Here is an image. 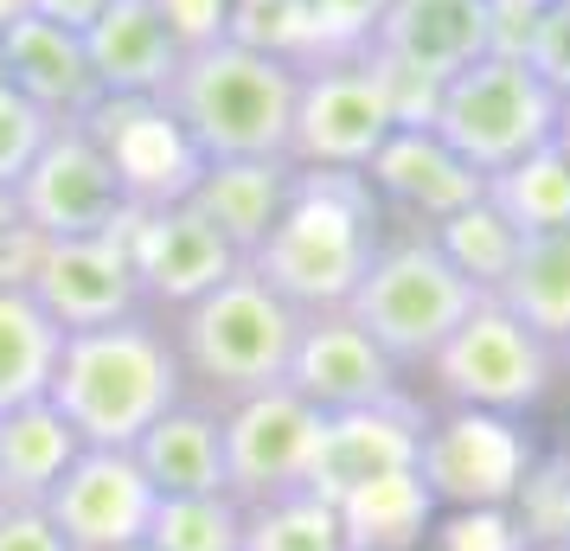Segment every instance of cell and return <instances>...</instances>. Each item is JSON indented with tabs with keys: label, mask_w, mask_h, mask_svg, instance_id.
<instances>
[{
	"label": "cell",
	"mask_w": 570,
	"mask_h": 551,
	"mask_svg": "<svg viewBox=\"0 0 570 551\" xmlns=\"http://www.w3.org/2000/svg\"><path fill=\"white\" fill-rule=\"evenodd\" d=\"M186 392L180 353L167 334V315L141 308L109 327H71L58 346L46 404L71 423L83 449H135L141 430L167 417Z\"/></svg>",
	"instance_id": "cell-1"
},
{
	"label": "cell",
	"mask_w": 570,
	"mask_h": 551,
	"mask_svg": "<svg viewBox=\"0 0 570 551\" xmlns=\"http://www.w3.org/2000/svg\"><path fill=\"white\" fill-rule=\"evenodd\" d=\"M13 218H20V211H13V193H0V232H7Z\"/></svg>",
	"instance_id": "cell-39"
},
{
	"label": "cell",
	"mask_w": 570,
	"mask_h": 551,
	"mask_svg": "<svg viewBox=\"0 0 570 551\" xmlns=\"http://www.w3.org/2000/svg\"><path fill=\"white\" fill-rule=\"evenodd\" d=\"M283 385L321 417H346V411H365V404H385L404 392V366L346 308H321V315H302Z\"/></svg>",
	"instance_id": "cell-14"
},
{
	"label": "cell",
	"mask_w": 570,
	"mask_h": 551,
	"mask_svg": "<svg viewBox=\"0 0 570 551\" xmlns=\"http://www.w3.org/2000/svg\"><path fill=\"white\" fill-rule=\"evenodd\" d=\"M167 32L180 39V52H199V46H218L237 32V0H155Z\"/></svg>",
	"instance_id": "cell-35"
},
{
	"label": "cell",
	"mask_w": 570,
	"mask_h": 551,
	"mask_svg": "<svg viewBox=\"0 0 570 551\" xmlns=\"http://www.w3.org/2000/svg\"><path fill=\"white\" fill-rule=\"evenodd\" d=\"M423 372L436 378V392L455 411L532 417L544 397H551V385H558V346L539 341L507 302L481 295L462 315V327L436 346V360Z\"/></svg>",
	"instance_id": "cell-8"
},
{
	"label": "cell",
	"mask_w": 570,
	"mask_h": 551,
	"mask_svg": "<svg viewBox=\"0 0 570 551\" xmlns=\"http://www.w3.org/2000/svg\"><path fill=\"white\" fill-rule=\"evenodd\" d=\"M379 237H385V211L360 174H302L276 232L263 237L244 269H257L288 308L321 315V308H346Z\"/></svg>",
	"instance_id": "cell-3"
},
{
	"label": "cell",
	"mask_w": 570,
	"mask_h": 551,
	"mask_svg": "<svg viewBox=\"0 0 570 551\" xmlns=\"http://www.w3.org/2000/svg\"><path fill=\"white\" fill-rule=\"evenodd\" d=\"M116 551H148V545H116Z\"/></svg>",
	"instance_id": "cell-41"
},
{
	"label": "cell",
	"mask_w": 570,
	"mask_h": 551,
	"mask_svg": "<svg viewBox=\"0 0 570 551\" xmlns=\"http://www.w3.org/2000/svg\"><path fill=\"white\" fill-rule=\"evenodd\" d=\"M493 46H500L493 0H391L365 52L385 65V78L423 116L430 90L442 78H455L462 65H474L481 52H493Z\"/></svg>",
	"instance_id": "cell-11"
},
{
	"label": "cell",
	"mask_w": 570,
	"mask_h": 551,
	"mask_svg": "<svg viewBox=\"0 0 570 551\" xmlns=\"http://www.w3.org/2000/svg\"><path fill=\"white\" fill-rule=\"evenodd\" d=\"M46 135H52V122H46L27 97H13V90L0 83V193H13V186L27 180V167L39 160Z\"/></svg>",
	"instance_id": "cell-34"
},
{
	"label": "cell",
	"mask_w": 570,
	"mask_h": 551,
	"mask_svg": "<svg viewBox=\"0 0 570 551\" xmlns=\"http://www.w3.org/2000/svg\"><path fill=\"white\" fill-rule=\"evenodd\" d=\"M295 180H302V167L283 160V155L276 160H199L180 199L199 211L206 225H218V237L250 263L257 244L276 232V218H283Z\"/></svg>",
	"instance_id": "cell-21"
},
{
	"label": "cell",
	"mask_w": 570,
	"mask_h": 551,
	"mask_svg": "<svg viewBox=\"0 0 570 551\" xmlns=\"http://www.w3.org/2000/svg\"><path fill=\"white\" fill-rule=\"evenodd\" d=\"M27 295L71 334V327H109L122 315H141V276L129 257V225L109 237H46L32 263Z\"/></svg>",
	"instance_id": "cell-15"
},
{
	"label": "cell",
	"mask_w": 570,
	"mask_h": 551,
	"mask_svg": "<svg viewBox=\"0 0 570 551\" xmlns=\"http://www.w3.org/2000/svg\"><path fill=\"white\" fill-rule=\"evenodd\" d=\"M430 237H436V250H442L449 263H455V269H462V276H468V283H474L481 295L500 289V276L513 269L519 244H525V237H519L513 225H507V211L493 206L488 193H481L474 206H462L455 218H442V225H436Z\"/></svg>",
	"instance_id": "cell-29"
},
{
	"label": "cell",
	"mask_w": 570,
	"mask_h": 551,
	"mask_svg": "<svg viewBox=\"0 0 570 551\" xmlns=\"http://www.w3.org/2000/svg\"><path fill=\"white\" fill-rule=\"evenodd\" d=\"M346 532H353V551H423L430 545V525H436V500L430 488L411 474H385L360 494L334 500Z\"/></svg>",
	"instance_id": "cell-26"
},
{
	"label": "cell",
	"mask_w": 570,
	"mask_h": 551,
	"mask_svg": "<svg viewBox=\"0 0 570 551\" xmlns=\"http://www.w3.org/2000/svg\"><path fill=\"white\" fill-rule=\"evenodd\" d=\"M225 417V488L232 500L257 506V500L295 494L314 474V449H321V411L302 404L288 385L250 392L237 404H218Z\"/></svg>",
	"instance_id": "cell-12"
},
{
	"label": "cell",
	"mask_w": 570,
	"mask_h": 551,
	"mask_svg": "<svg viewBox=\"0 0 570 551\" xmlns=\"http://www.w3.org/2000/svg\"><path fill=\"white\" fill-rule=\"evenodd\" d=\"M20 13H27V0H0V32L13 27V20H20Z\"/></svg>",
	"instance_id": "cell-38"
},
{
	"label": "cell",
	"mask_w": 570,
	"mask_h": 551,
	"mask_svg": "<svg viewBox=\"0 0 570 551\" xmlns=\"http://www.w3.org/2000/svg\"><path fill=\"white\" fill-rule=\"evenodd\" d=\"M488 199L507 211V225L519 237L539 232H570V141H544L525 160H513L507 174L488 180Z\"/></svg>",
	"instance_id": "cell-27"
},
{
	"label": "cell",
	"mask_w": 570,
	"mask_h": 551,
	"mask_svg": "<svg viewBox=\"0 0 570 551\" xmlns=\"http://www.w3.org/2000/svg\"><path fill=\"white\" fill-rule=\"evenodd\" d=\"M558 372H570V341H564V346H558Z\"/></svg>",
	"instance_id": "cell-40"
},
{
	"label": "cell",
	"mask_w": 570,
	"mask_h": 551,
	"mask_svg": "<svg viewBox=\"0 0 570 551\" xmlns=\"http://www.w3.org/2000/svg\"><path fill=\"white\" fill-rule=\"evenodd\" d=\"M135 469L148 474L155 500L174 494H232L225 488V417L206 397H180L167 417L141 430V443L129 449Z\"/></svg>",
	"instance_id": "cell-22"
},
{
	"label": "cell",
	"mask_w": 570,
	"mask_h": 551,
	"mask_svg": "<svg viewBox=\"0 0 570 551\" xmlns=\"http://www.w3.org/2000/svg\"><path fill=\"white\" fill-rule=\"evenodd\" d=\"M39 506L71 551H116L141 545L148 513H155V488L135 469L129 449H78Z\"/></svg>",
	"instance_id": "cell-16"
},
{
	"label": "cell",
	"mask_w": 570,
	"mask_h": 551,
	"mask_svg": "<svg viewBox=\"0 0 570 551\" xmlns=\"http://www.w3.org/2000/svg\"><path fill=\"white\" fill-rule=\"evenodd\" d=\"M129 257H135V276H141V302H148L155 315H180L186 302L212 295L225 276L244 269V257L218 237V225H206L186 199L135 206Z\"/></svg>",
	"instance_id": "cell-13"
},
{
	"label": "cell",
	"mask_w": 570,
	"mask_h": 551,
	"mask_svg": "<svg viewBox=\"0 0 570 551\" xmlns=\"http://www.w3.org/2000/svg\"><path fill=\"white\" fill-rule=\"evenodd\" d=\"M493 302H507L539 341H570V232H539L519 244L513 269L500 276Z\"/></svg>",
	"instance_id": "cell-24"
},
{
	"label": "cell",
	"mask_w": 570,
	"mask_h": 551,
	"mask_svg": "<svg viewBox=\"0 0 570 551\" xmlns=\"http://www.w3.org/2000/svg\"><path fill=\"white\" fill-rule=\"evenodd\" d=\"M244 551H353L340 506L314 488L244 506Z\"/></svg>",
	"instance_id": "cell-28"
},
{
	"label": "cell",
	"mask_w": 570,
	"mask_h": 551,
	"mask_svg": "<svg viewBox=\"0 0 570 551\" xmlns=\"http://www.w3.org/2000/svg\"><path fill=\"white\" fill-rule=\"evenodd\" d=\"M58 346H65V327L27 289L0 283V417L32 404V397H46Z\"/></svg>",
	"instance_id": "cell-25"
},
{
	"label": "cell",
	"mask_w": 570,
	"mask_h": 551,
	"mask_svg": "<svg viewBox=\"0 0 570 551\" xmlns=\"http://www.w3.org/2000/svg\"><path fill=\"white\" fill-rule=\"evenodd\" d=\"M519 58H525V65L558 90V104L570 109V0H532L525 32H519Z\"/></svg>",
	"instance_id": "cell-33"
},
{
	"label": "cell",
	"mask_w": 570,
	"mask_h": 551,
	"mask_svg": "<svg viewBox=\"0 0 570 551\" xmlns=\"http://www.w3.org/2000/svg\"><path fill=\"white\" fill-rule=\"evenodd\" d=\"M0 83L13 97H27L52 129L65 122H90L97 109L109 104L97 71H90V52H83V32H65L39 13H20L13 27L0 32Z\"/></svg>",
	"instance_id": "cell-19"
},
{
	"label": "cell",
	"mask_w": 570,
	"mask_h": 551,
	"mask_svg": "<svg viewBox=\"0 0 570 551\" xmlns=\"http://www.w3.org/2000/svg\"><path fill=\"white\" fill-rule=\"evenodd\" d=\"M544 551H570V539H564V545H544Z\"/></svg>",
	"instance_id": "cell-42"
},
{
	"label": "cell",
	"mask_w": 570,
	"mask_h": 551,
	"mask_svg": "<svg viewBox=\"0 0 570 551\" xmlns=\"http://www.w3.org/2000/svg\"><path fill=\"white\" fill-rule=\"evenodd\" d=\"M397 122H416V104L385 78V65L372 52L308 58L295 129H288V160L302 174H365Z\"/></svg>",
	"instance_id": "cell-7"
},
{
	"label": "cell",
	"mask_w": 570,
	"mask_h": 551,
	"mask_svg": "<svg viewBox=\"0 0 570 551\" xmlns=\"http://www.w3.org/2000/svg\"><path fill=\"white\" fill-rule=\"evenodd\" d=\"M474 302H481V289L442 257L430 232H385L372 263H365V276L346 295V315L404 372H423Z\"/></svg>",
	"instance_id": "cell-6"
},
{
	"label": "cell",
	"mask_w": 570,
	"mask_h": 551,
	"mask_svg": "<svg viewBox=\"0 0 570 551\" xmlns=\"http://www.w3.org/2000/svg\"><path fill=\"white\" fill-rule=\"evenodd\" d=\"M295 97L302 58L232 32L180 58L174 83L160 90V116L174 122L193 160H288Z\"/></svg>",
	"instance_id": "cell-2"
},
{
	"label": "cell",
	"mask_w": 570,
	"mask_h": 551,
	"mask_svg": "<svg viewBox=\"0 0 570 551\" xmlns=\"http://www.w3.org/2000/svg\"><path fill=\"white\" fill-rule=\"evenodd\" d=\"M78 449L83 443L71 436V423L58 417L46 397L7 411L0 417V506H39Z\"/></svg>",
	"instance_id": "cell-23"
},
{
	"label": "cell",
	"mask_w": 570,
	"mask_h": 551,
	"mask_svg": "<svg viewBox=\"0 0 570 551\" xmlns=\"http://www.w3.org/2000/svg\"><path fill=\"white\" fill-rule=\"evenodd\" d=\"M423 551H532L513 506H468V513H436Z\"/></svg>",
	"instance_id": "cell-32"
},
{
	"label": "cell",
	"mask_w": 570,
	"mask_h": 551,
	"mask_svg": "<svg viewBox=\"0 0 570 551\" xmlns=\"http://www.w3.org/2000/svg\"><path fill=\"white\" fill-rule=\"evenodd\" d=\"M141 545L148 551H244V500L232 494L155 500Z\"/></svg>",
	"instance_id": "cell-30"
},
{
	"label": "cell",
	"mask_w": 570,
	"mask_h": 551,
	"mask_svg": "<svg viewBox=\"0 0 570 551\" xmlns=\"http://www.w3.org/2000/svg\"><path fill=\"white\" fill-rule=\"evenodd\" d=\"M391 0H295V20H302V65L308 58H346L365 52L372 32L385 20Z\"/></svg>",
	"instance_id": "cell-31"
},
{
	"label": "cell",
	"mask_w": 570,
	"mask_h": 551,
	"mask_svg": "<svg viewBox=\"0 0 570 551\" xmlns=\"http://www.w3.org/2000/svg\"><path fill=\"white\" fill-rule=\"evenodd\" d=\"M570 109L558 104V90L525 65L519 52H481L474 65H462L455 78H442L423 104V122L455 148V155L493 180L513 160H525L532 148L564 135Z\"/></svg>",
	"instance_id": "cell-5"
},
{
	"label": "cell",
	"mask_w": 570,
	"mask_h": 551,
	"mask_svg": "<svg viewBox=\"0 0 570 551\" xmlns=\"http://www.w3.org/2000/svg\"><path fill=\"white\" fill-rule=\"evenodd\" d=\"M135 206L141 199L97 122L52 129L27 180L13 186V211L39 237H109L135 218Z\"/></svg>",
	"instance_id": "cell-9"
},
{
	"label": "cell",
	"mask_w": 570,
	"mask_h": 551,
	"mask_svg": "<svg viewBox=\"0 0 570 551\" xmlns=\"http://www.w3.org/2000/svg\"><path fill=\"white\" fill-rule=\"evenodd\" d=\"M416 443H423V404L411 392L365 404V411H346V417H321V449H314L308 488L327 500H346L372 488V481H385V474H411Z\"/></svg>",
	"instance_id": "cell-18"
},
{
	"label": "cell",
	"mask_w": 570,
	"mask_h": 551,
	"mask_svg": "<svg viewBox=\"0 0 570 551\" xmlns=\"http://www.w3.org/2000/svg\"><path fill=\"white\" fill-rule=\"evenodd\" d=\"M532 443L519 417H488V411H442L423 417L416 443V481L430 488L436 513H468V506H513L525 474H532Z\"/></svg>",
	"instance_id": "cell-10"
},
{
	"label": "cell",
	"mask_w": 570,
	"mask_h": 551,
	"mask_svg": "<svg viewBox=\"0 0 570 551\" xmlns=\"http://www.w3.org/2000/svg\"><path fill=\"white\" fill-rule=\"evenodd\" d=\"M104 7L109 0H27V13H39V20H52V27H65V32H90Z\"/></svg>",
	"instance_id": "cell-37"
},
{
	"label": "cell",
	"mask_w": 570,
	"mask_h": 551,
	"mask_svg": "<svg viewBox=\"0 0 570 551\" xmlns=\"http://www.w3.org/2000/svg\"><path fill=\"white\" fill-rule=\"evenodd\" d=\"M360 180H365V193L379 199L385 225L404 218L411 232H436L442 218H455L462 206H474V199L488 193V180H481L423 116L391 129V141L372 155V167H365Z\"/></svg>",
	"instance_id": "cell-17"
},
{
	"label": "cell",
	"mask_w": 570,
	"mask_h": 551,
	"mask_svg": "<svg viewBox=\"0 0 570 551\" xmlns=\"http://www.w3.org/2000/svg\"><path fill=\"white\" fill-rule=\"evenodd\" d=\"M0 551H71L46 506H0Z\"/></svg>",
	"instance_id": "cell-36"
},
{
	"label": "cell",
	"mask_w": 570,
	"mask_h": 551,
	"mask_svg": "<svg viewBox=\"0 0 570 551\" xmlns=\"http://www.w3.org/2000/svg\"><path fill=\"white\" fill-rule=\"evenodd\" d=\"M83 52L109 104H160V90L186 58L155 0H109L97 27L83 32Z\"/></svg>",
	"instance_id": "cell-20"
},
{
	"label": "cell",
	"mask_w": 570,
	"mask_h": 551,
	"mask_svg": "<svg viewBox=\"0 0 570 551\" xmlns=\"http://www.w3.org/2000/svg\"><path fill=\"white\" fill-rule=\"evenodd\" d=\"M167 334L180 353L186 392L206 397V404H237V397L269 392L288 378L302 308H288L257 269H237L212 295L167 315Z\"/></svg>",
	"instance_id": "cell-4"
}]
</instances>
